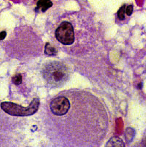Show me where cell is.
<instances>
[{"label": "cell", "instance_id": "obj_1", "mask_svg": "<svg viewBox=\"0 0 146 147\" xmlns=\"http://www.w3.org/2000/svg\"><path fill=\"white\" fill-rule=\"evenodd\" d=\"M45 80L54 87L60 86L68 80L69 71L65 64L58 61H52L46 64L42 71Z\"/></svg>", "mask_w": 146, "mask_h": 147}, {"label": "cell", "instance_id": "obj_2", "mask_svg": "<svg viewBox=\"0 0 146 147\" xmlns=\"http://www.w3.org/2000/svg\"><path fill=\"white\" fill-rule=\"evenodd\" d=\"M40 102L38 98H33L28 107H24L10 102L1 103V107L4 112L11 116L25 117L31 116L38 110Z\"/></svg>", "mask_w": 146, "mask_h": 147}, {"label": "cell", "instance_id": "obj_3", "mask_svg": "<svg viewBox=\"0 0 146 147\" xmlns=\"http://www.w3.org/2000/svg\"><path fill=\"white\" fill-rule=\"evenodd\" d=\"M55 35L57 40L64 45H71L75 41L73 26L69 22H62L56 30Z\"/></svg>", "mask_w": 146, "mask_h": 147}, {"label": "cell", "instance_id": "obj_4", "mask_svg": "<svg viewBox=\"0 0 146 147\" xmlns=\"http://www.w3.org/2000/svg\"><path fill=\"white\" fill-rule=\"evenodd\" d=\"M50 107L52 112L56 116L65 115L70 107V101L66 97H58L54 98L50 103Z\"/></svg>", "mask_w": 146, "mask_h": 147}, {"label": "cell", "instance_id": "obj_5", "mask_svg": "<svg viewBox=\"0 0 146 147\" xmlns=\"http://www.w3.org/2000/svg\"><path fill=\"white\" fill-rule=\"evenodd\" d=\"M105 147H125V145L120 137L114 136L110 138Z\"/></svg>", "mask_w": 146, "mask_h": 147}, {"label": "cell", "instance_id": "obj_6", "mask_svg": "<svg viewBox=\"0 0 146 147\" xmlns=\"http://www.w3.org/2000/svg\"><path fill=\"white\" fill-rule=\"evenodd\" d=\"M37 7L36 9H41L42 12H45L47 10L51 7L53 5V3L50 1L48 0H40L37 3Z\"/></svg>", "mask_w": 146, "mask_h": 147}, {"label": "cell", "instance_id": "obj_7", "mask_svg": "<svg viewBox=\"0 0 146 147\" xmlns=\"http://www.w3.org/2000/svg\"><path fill=\"white\" fill-rule=\"evenodd\" d=\"M45 53L48 56H54L57 53V50L52 47L50 43L47 42L45 46Z\"/></svg>", "mask_w": 146, "mask_h": 147}, {"label": "cell", "instance_id": "obj_8", "mask_svg": "<svg viewBox=\"0 0 146 147\" xmlns=\"http://www.w3.org/2000/svg\"><path fill=\"white\" fill-rule=\"evenodd\" d=\"M126 5H123L117 11V16L119 20L121 21L125 19V12H126Z\"/></svg>", "mask_w": 146, "mask_h": 147}, {"label": "cell", "instance_id": "obj_9", "mask_svg": "<svg viewBox=\"0 0 146 147\" xmlns=\"http://www.w3.org/2000/svg\"><path fill=\"white\" fill-rule=\"evenodd\" d=\"M12 82L15 85H19L22 82V76L20 74H17L12 78Z\"/></svg>", "mask_w": 146, "mask_h": 147}, {"label": "cell", "instance_id": "obj_10", "mask_svg": "<svg viewBox=\"0 0 146 147\" xmlns=\"http://www.w3.org/2000/svg\"><path fill=\"white\" fill-rule=\"evenodd\" d=\"M133 7L132 5L128 6L126 8V13L128 16H131L133 12Z\"/></svg>", "mask_w": 146, "mask_h": 147}, {"label": "cell", "instance_id": "obj_11", "mask_svg": "<svg viewBox=\"0 0 146 147\" xmlns=\"http://www.w3.org/2000/svg\"><path fill=\"white\" fill-rule=\"evenodd\" d=\"M7 33L5 31H3L0 32V40H2L5 39Z\"/></svg>", "mask_w": 146, "mask_h": 147}, {"label": "cell", "instance_id": "obj_12", "mask_svg": "<svg viewBox=\"0 0 146 147\" xmlns=\"http://www.w3.org/2000/svg\"><path fill=\"white\" fill-rule=\"evenodd\" d=\"M143 144H144V147H146V139H145V141H144Z\"/></svg>", "mask_w": 146, "mask_h": 147}]
</instances>
